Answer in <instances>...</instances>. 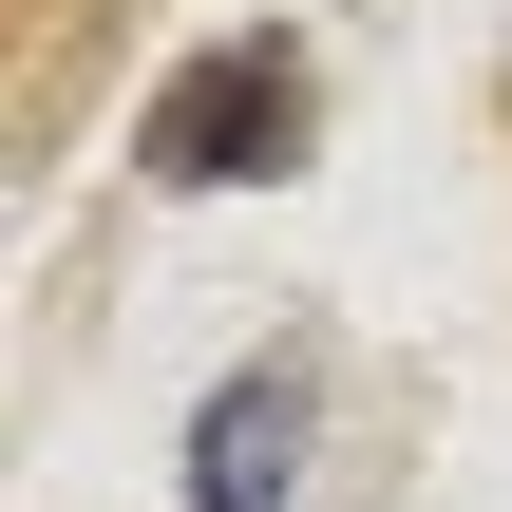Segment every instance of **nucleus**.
<instances>
[{"mask_svg": "<svg viewBox=\"0 0 512 512\" xmlns=\"http://www.w3.org/2000/svg\"><path fill=\"white\" fill-rule=\"evenodd\" d=\"M133 152H152L171 190H247V171H285V152H304V57H285V38H209V57L133 114Z\"/></svg>", "mask_w": 512, "mask_h": 512, "instance_id": "obj_1", "label": "nucleus"}, {"mask_svg": "<svg viewBox=\"0 0 512 512\" xmlns=\"http://www.w3.org/2000/svg\"><path fill=\"white\" fill-rule=\"evenodd\" d=\"M285 494H304V380L247 361V380L190 418V512H285Z\"/></svg>", "mask_w": 512, "mask_h": 512, "instance_id": "obj_2", "label": "nucleus"}]
</instances>
